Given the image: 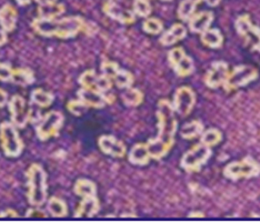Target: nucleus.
<instances>
[{"mask_svg":"<svg viewBox=\"0 0 260 222\" xmlns=\"http://www.w3.org/2000/svg\"><path fill=\"white\" fill-rule=\"evenodd\" d=\"M158 136L150 139L148 145L152 159L160 160L166 156L175 142V134L178 129V124L175 116L173 103L164 99L158 103Z\"/></svg>","mask_w":260,"mask_h":222,"instance_id":"f257e3e1","label":"nucleus"},{"mask_svg":"<svg viewBox=\"0 0 260 222\" xmlns=\"http://www.w3.org/2000/svg\"><path fill=\"white\" fill-rule=\"evenodd\" d=\"M31 26L34 30L39 33L40 36L69 39L77 36L82 30L85 23L81 17L73 16L59 19L36 18L32 21Z\"/></svg>","mask_w":260,"mask_h":222,"instance_id":"f03ea898","label":"nucleus"},{"mask_svg":"<svg viewBox=\"0 0 260 222\" xmlns=\"http://www.w3.org/2000/svg\"><path fill=\"white\" fill-rule=\"evenodd\" d=\"M28 201L32 207H41L47 201V176L44 168L37 163L29 167L27 171Z\"/></svg>","mask_w":260,"mask_h":222,"instance_id":"7ed1b4c3","label":"nucleus"},{"mask_svg":"<svg viewBox=\"0 0 260 222\" xmlns=\"http://www.w3.org/2000/svg\"><path fill=\"white\" fill-rule=\"evenodd\" d=\"M0 144L4 154L7 157L15 158L22 153V140L13 122L4 121L0 125Z\"/></svg>","mask_w":260,"mask_h":222,"instance_id":"20e7f679","label":"nucleus"},{"mask_svg":"<svg viewBox=\"0 0 260 222\" xmlns=\"http://www.w3.org/2000/svg\"><path fill=\"white\" fill-rule=\"evenodd\" d=\"M259 173H260V165L250 157L245 158V159L241 161L229 163L223 170V176L232 180L257 177Z\"/></svg>","mask_w":260,"mask_h":222,"instance_id":"39448f33","label":"nucleus"},{"mask_svg":"<svg viewBox=\"0 0 260 222\" xmlns=\"http://www.w3.org/2000/svg\"><path fill=\"white\" fill-rule=\"evenodd\" d=\"M211 156V149L208 145L200 142L193 145L187 153L182 156L180 166L188 172L197 171L203 165L207 162Z\"/></svg>","mask_w":260,"mask_h":222,"instance_id":"423d86ee","label":"nucleus"},{"mask_svg":"<svg viewBox=\"0 0 260 222\" xmlns=\"http://www.w3.org/2000/svg\"><path fill=\"white\" fill-rule=\"evenodd\" d=\"M258 78V70L251 66H238L232 72H229L228 77L224 81L223 88L227 91L238 89L240 87L248 85L251 81Z\"/></svg>","mask_w":260,"mask_h":222,"instance_id":"0eeeda50","label":"nucleus"},{"mask_svg":"<svg viewBox=\"0 0 260 222\" xmlns=\"http://www.w3.org/2000/svg\"><path fill=\"white\" fill-rule=\"evenodd\" d=\"M63 124V116L59 111H50L46 114L36 127L37 137L40 140H48L56 137Z\"/></svg>","mask_w":260,"mask_h":222,"instance_id":"6e6552de","label":"nucleus"},{"mask_svg":"<svg viewBox=\"0 0 260 222\" xmlns=\"http://www.w3.org/2000/svg\"><path fill=\"white\" fill-rule=\"evenodd\" d=\"M8 109L11 116V122L17 128L26 127L31 117V108L28 106L25 99L19 95L13 96L8 102Z\"/></svg>","mask_w":260,"mask_h":222,"instance_id":"1a4fd4ad","label":"nucleus"},{"mask_svg":"<svg viewBox=\"0 0 260 222\" xmlns=\"http://www.w3.org/2000/svg\"><path fill=\"white\" fill-rule=\"evenodd\" d=\"M196 104V95L189 87H180L177 89L174 96L173 107L175 113L186 117L191 113Z\"/></svg>","mask_w":260,"mask_h":222,"instance_id":"9d476101","label":"nucleus"},{"mask_svg":"<svg viewBox=\"0 0 260 222\" xmlns=\"http://www.w3.org/2000/svg\"><path fill=\"white\" fill-rule=\"evenodd\" d=\"M104 11L111 19L125 23V25L133 23L136 19V15L132 8L116 2V0H108L104 6Z\"/></svg>","mask_w":260,"mask_h":222,"instance_id":"9b49d317","label":"nucleus"},{"mask_svg":"<svg viewBox=\"0 0 260 222\" xmlns=\"http://www.w3.org/2000/svg\"><path fill=\"white\" fill-rule=\"evenodd\" d=\"M229 75V68L226 62L217 61L212 63V66L205 76V84L211 89H217L223 86Z\"/></svg>","mask_w":260,"mask_h":222,"instance_id":"f8f14e48","label":"nucleus"},{"mask_svg":"<svg viewBox=\"0 0 260 222\" xmlns=\"http://www.w3.org/2000/svg\"><path fill=\"white\" fill-rule=\"evenodd\" d=\"M98 145L104 154L115 158L123 157L127 151L126 145L123 144L122 141L118 140L114 136H107V134L99 138Z\"/></svg>","mask_w":260,"mask_h":222,"instance_id":"ddd939ff","label":"nucleus"},{"mask_svg":"<svg viewBox=\"0 0 260 222\" xmlns=\"http://www.w3.org/2000/svg\"><path fill=\"white\" fill-rule=\"evenodd\" d=\"M77 96H78L79 100L84 102L88 108L100 109L104 108L108 102H110L108 97L105 93L93 89L81 88L77 92Z\"/></svg>","mask_w":260,"mask_h":222,"instance_id":"4468645a","label":"nucleus"},{"mask_svg":"<svg viewBox=\"0 0 260 222\" xmlns=\"http://www.w3.org/2000/svg\"><path fill=\"white\" fill-rule=\"evenodd\" d=\"M212 20H214V14L211 11H202V13L193 15L188 20L189 29L194 33L202 34L204 31L208 30Z\"/></svg>","mask_w":260,"mask_h":222,"instance_id":"2eb2a0df","label":"nucleus"},{"mask_svg":"<svg viewBox=\"0 0 260 222\" xmlns=\"http://www.w3.org/2000/svg\"><path fill=\"white\" fill-rule=\"evenodd\" d=\"M18 20V13L13 5L6 4L0 8V27L6 32L13 31Z\"/></svg>","mask_w":260,"mask_h":222,"instance_id":"dca6fc26","label":"nucleus"},{"mask_svg":"<svg viewBox=\"0 0 260 222\" xmlns=\"http://www.w3.org/2000/svg\"><path fill=\"white\" fill-rule=\"evenodd\" d=\"M186 36V27L184 25H181V23H175V25L171 26V28H169L166 32L162 33V36L159 39V42L164 46H171L180 42V40L184 39Z\"/></svg>","mask_w":260,"mask_h":222,"instance_id":"f3484780","label":"nucleus"},{"mask_svg":"<svg viewBox=\"0 0 260 222\" xmlns=\"http://www.w3.org/2000/svg\"><path fill=\"white\" fill-rule=\"evenodd\" d=\"M100 209L99 201L96 196L93 197H87L82 198V201L80 202L78 209L76 210L75 217L76 218H81V217H93Z\"/></svg>","mask_w":260,"mask_h":222,"instance_id":"a211bd4d","label":"nucleus"},{"mask_svg":"<svg viewBox=\"0 0 260 222\" xmlns=\"http://www.w3.org/2000/svg\"><path fill=\"white\" fill-rule=\"evenodd\" d=\"M129 161L136 166H145L151 159L147 143L135 144L129 153Z\"/></svg>","mask_w":260,"mask_h":222,"instance_id":"6ab92c4d","label":"nucleus"},{"mask_svg":"<svg viewBox=\"0 0 260 222\" xmlns=\"http://www.w3.org/2000/svg\"><path fill=\"white\" fill-rule=\"evenodd\" d=\"M64 13V6L58 3L43 5L38 7V18L54 19Z\"/></svg>","mask_w":260,"mask_h":222,"instance_id":"aec40b11","label":"nucleus"},{"mask_svg":"<svg viewBox=\"0 0 260 222\" xmlns=\"http://www.w3.org/2000/svg\"><path fill=\"white\" fill-rule=\"evenodd\" d=\"M10 81L15 85L26 87V86H29L34 83L35 75L31 71V69H29V68L14 69Z\"/></svg>","mask_w":260,"mask_h":222,"instance_id":"412c9836","label":"nucleus"},{"mask_svg":"<svg viewBox=\"0 0 260 222\" xmlns=\"http://www.w3.org/2000/svg\"><path fill=\"white\" fill-rule=\"evenodd\" d=\"M202 43L212 49L220 48L223 43V37L218 29H208L202 33Z\"/></svg>","mask_w":260,"mask_h":222,"instance_id":"4be33fe9","label":"nucleus"},{"mask_svg":"<svg viewBox=\"0 0 260 222\" xmlns=\"http://www.w3.org/2000/svg\"><path fill=\"white\" fill-rule=\"evenodd\" d=\"M74 191L77 196H79L81 198H87L96 196L97 188L96 184H94L92 181L88 179H79L76 181Z\"/></svg>","mask_w":260,"mask_h":222,"instance_id":"5701e85b","label":"nucleus"},{"mask_svg":"<svg viewBox=\"0 0 260 222\" xmlns=\"http://www.w3.org/2000/svg\"><path fill=\"white\" fill-rule=\"evenodd\" d=\"M31 102L40 108H48L55 100V97L51 92L45 91L43 89H35L30 95Z\"/></svg>","mask_w":260,"mask_h":222,"instance_id":"b1692460","label":"nucleus"},{"mask_svg":"<svg viewBox=\"0 0 260 222\" xmlns=\"http://www.w3.org/2000/svg\"><path fill=\"white\" fill-rule=\"evenodd\" d=\"M47 210H48L52 217H56V218L66 217L68 213V208H67L66 202L61 199H59L57 197H51L48 200V202H47Z\"/></svg>","mask_w":260,"mask_h":222,"instance_id":"393cba45","label":"nucleus"},{"mask_svg":"<svg viewBox=\"0 0 260 222\" xmlns=\"http://www.w3.org/2000/svg\"><path fill=\"white\" fill-rule=\"evenodd\" d=\"M204 132V125L198 120H192L190 122H187L182 126L180 134L184 139H193L198 136H202Z\"/></svg>","mask_w":260,"mask_h":222,"instance_id":"a878e982","label":"nucleus"},{"mask_svg":"<svg viewBox=\"0 0 260 222\" xmlns=\"http://www.w3.org/2000/svg\"><path fill=\"white\" fill-rule=\"evenodd\" d=\"M121 98H122L123 103H125L126 106L137 107L141 102H143L144 95L139 89L132 88V87H130V88L123 91V93L121 95Z\"/></svg>","mask_w":260,"mask_h":222,"instance_id":"bb28decb","label":"nucleus"},{"mask_svg":"<svg viewBox=\"0 0 260 222\" xmlns=\"http://www.w3.org/2000/svg\"><path fill=\"white\" fill-rule=\"evenodd\" d=\"M175 72L180 76V77H187V76L191 75L194 70V63L190 57L187 55L182 58L180 61H178L176 65L173 67Z\"/></svg>","mask_w":260,"mask_h":222,"instance_id":"cd10ccee","label":"nucleus"},{"mask_svg":"<svg viewBox=\"0 0 260 222\" xmlns=\"http://www.w3.org/2000/svg\"><path fill=\"white\" fill-rule=\"evenodd\" d=\"M222 139V133L215 129V128H211L208 130H204L202 133V138H200V142L208 145V147H212V145H216L221 141Z\"/></svg>","mask_w":260,"mask_h":222,"instance_id":"c85d7f7f","label":"nucleus"},{"mask_svg":"<svg viewBox=\"0 0 260 222\" xmlns=\"http://www.w3.org/2000/svg\"><path fill=\"white\" fill-rule=\"evenodd\" d=\"M112 80H115V84L118 88L128 89L134 84V76L129 71H127V70L120 69Z\"/></svg>","mask_w":260,"mask_h":222,"instance_id":"c756f323","label":"nucleus"},{"mask_svg":"<svg viewBox=\"0 0 260 222\" xmlns=\"http://www.w3.org/2000/svg\"><path fill=\"white\" fill-rule=\"evenodd\" d=\"M196 6L197 5H194L190 0H182L178 7L177 15H178L181 20L188 21L193 16L194 10H196Z\"/></svg>","mask_w":260,"mask_h":222,"instance_id":"7c9ffc66","label":"nucleus"},{"mask_svg":"<svg viewBox=\"0 0 260 222\" xmlns=\"http://www.w3.org/2000/svg\"><path fill=\"white\" fill-rule=\"evenodd\" d=\"M98 75L94 72V70H87L78 79V83L80 84L81 88L87 89H96V83H97Z\"/></svg>","mask_w":260,"mask_h":222,"instance_id":"2f4dec72","label":"nucleus"},{"mask_svg":"<svg viewBox=\"0 0 260 222\" xmlns=\"http://www.w3.org/2000/svg\"><path fill=\"white\" fill-rule=\"evenodd\" d=\"M133 10L135 15L147 18L151 14V5L148 0H135Z\"/></svg>","mask_w":260,"mask_h":222,"instance_id":"473e14b6","label":"nucleus"},{"mask_svg":"<svg viewBox=\"0 0 260 222\" xmlns=\"http://www.w3.org/2000/svg\"><path fill=\"white\" fill-rule=\"evenodd\" d=\"M144 31L150 34H158L162 31L164 25L162 22L157 18H148L143 23Z\"/></svg>","mask_w":260,"mask_h":222,"instance_id":"72a5a7b5","label":"nucleus"},{"mask_svg":"<svg viewBox=\"0 0 260 222\" xmlns=\"http://www.w3.org/2000/svg\"><path fill=\"white\" fill-rule=\"evenodd\" d=\"M100 69H102V72L106 77H108L110 79H114L115 76L117 75V72L119 71L120 68L119 66L117 65L116 62L114 61H105L102 63L100 66Z\"/></svg>","mask_w":260,"mask_h":222,"instance_id":"f704fd0d","label":"nucleus"},{"mask_svg":"<svg viewBox=\"0 0 260 222\" xmlns=\"http://www.w3.org/2000/svg\"><path fill=\"white\" fill-rule=\"evenodd\" d=\"M67 109L70 114H73L74 116H81L82 114L86 113V110L88 107L86 104L82 102L81 100H72L67 103Z\"/></svg>","mask_w":260,"mask_h":222,"instance_id":"c9c22d12","label":"nucleus"},{"mask_svg":"<svg viewBox=\"0 0 260 222\" xmlns=\"http://www.w3.org/2000/svg\"><path fill=\"white\" fill-rule=\"evenodd\" d=\"M185 56H186V52L184 49L180 48V47H176V48L171 49L168 52V61L170 63V66L174 67L176 63L180 61Z\"/></svg>","mask_w":260,"mask_h":222,"instance_id":"e433bc0d","label":"nucleus"},{"mask_svg":"<svg viewBox=\"0 0 260 222\" xmlns=\"http://www.w3.org/2000/svg\"><path fill=\"white\" fill-rule=\"evenodd\" d=\"M112 79L106 77V76L102 75V76H98L97 78V83H96V89L97 91H100V92H107L111 89L112 87Z\"/></svg>","mask_w":260,"mask_h":222,"instance_id":"4c0bfd02","label":"nucleus"},{"mask_svg":"<svg viewBox=\"0 0 260 222\" xmlns=\"http://www.w3.org/2000/svg\"><path fill=\"white\" fill-rule=\"evenodd\" d=\"M14 69L11 68L7 63L0 62V81L3 83H7L11 80V76H13Z\"/></svg>","mask_w":260,"mask_h":222,"instance_id":"58836bf2","label":"nucleus"},{"mask_svg":"<svg viewBox=\"0 0 260 222\" xmlns=\"http://www.w3.org/2000/svg\"><path fill=\"white\" fill-rule=\"evenodd\" d=\"M27 218H46L47 215L45 211L40 210L39 207H34L32 209H29L28 212L26 213Z\"/></svg>","mask_w":260,"mask_h":222,"instance_id":"ea45409f","label":"nucleus"},{"mask_svg":"<svg viewBox=\"0 0 260 222\" xmlns=\"http://www.w3.org/2000/svg\"><path fill=\"white\" fill-rule=\"evenodd\" d=\"M18 212H16L15 210H6V211H3L0 213V218H18Z\"/></svg>","mask_w":260,"mask_h":222,"instance_id":"a19ab883","label":"nucleus"},{"mask_svg":"<svg viewBox=\"0 0 260 222\" xmlns=\"http://www.w3.org/2000/svg\"><path fill=\"white\" fill-rule=\"evenodd\" d=\"M8 103V93L0 88V108L5 107Z\"/></svg>","mask_w":260,"mask_h":222,"instance_id":"79ce46f5","label":"nucleus"},{"mask_svg":"<svg viewBox=\"0 0 260 222\" xmlns=\"http://www.w3.org/2000/svg\"><path fill=\"white\" fill-rule=\"evenodd\" d=\"M7 33L4 30L3 28H0V46H4L6 43H7Z\"/></svg>","mask_w":260,"mask_h":222,"instance_id":"37998d69","label":"nucleus"},{"mask_svg":"<svg viewBox=\"0 0 260 222\" xmlns=\"http://www.w3.org/2000/svg\"><path fill=\"white\" fill-rule=\"evenodd\" d=\"M221 0H205V3L210 6V7H216V6H218L220 4Z\"/></svg>","mask_w":260,"mask_h":222,"instance_id":"c03bdc74","label":"nucleus"},{"mask_svg":"<svg viewBox=\"0 0 260 222\" xmlns=\"http://www.w3.org/2000/svg\"><path fill=\"white\" fill-rule=\"evenodd\" d=\"M39 6H43V5H49V4H54L57 3V0H35Z\"/></svg>","mask_w":260,"mask_h":222,"instance_id":"a18cd8bd","label":"nucleus"},{"mask_svg":"<svg viewBox=\"0 0 260 222\" xmlns=\"http://www.w3.org/2000/svg\"><path fill=\"white\" fill-rule=\"evenodd\" d=\"M17 3H18L20 6H26L30 4L31 0H17Z\"/></svg>","mask_w":260,"mask_h":222,"instance_id":"49530a36","label":"nucleus"},{"mask_svg":"<svg viewBox=\"0 0 260 222\" xmlns=\"http://www.w3.org/2000/svg\"><path fill=\"white\" fill-rule=\"evenodd\" d=\"M189 217H190V218H192V217H204V214H203V212H192V213L189 214Z\"/></svg>","mask_w":260,"mask_h":222,"instance_id":"de8ad7c7","label":"nucleus"},{"mask_svg":"<svg viewBox=\"0 0 260 222\" xmlns=\"http://www.w3.org/2000/svg\"><path fill=\"white\" fill-rule=\"evenodd\" d=\"M190 2H192L194 5H199L200 3L203 2V0H190Z\"/></svg>","mask_w":260,"mask_h":222,"instance_id":"09e8293b","label":"nucleus"},{"mask_svg":"<svg viewBox=\"0 0 260 222\" xmlns=\"http://www.w3.org/2000/svg\"><path fill=\"white\" fill-rule=\"evenodd\" d=\"M162 2H170V0H162Z\"/></svg>","mask_w":260,"mask_h":222,"instance_id":"8fccbe9b","label":"nucleus"}]
</instances>
